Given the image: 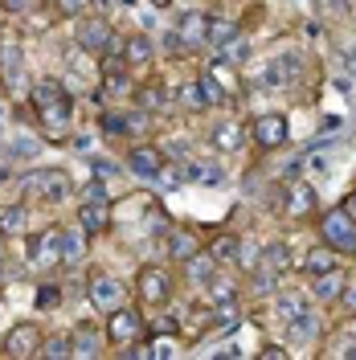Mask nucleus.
<instances>
[{"instance_id":"obj_37","label":"nucleus","mask_w":356,"mask_h":360,"mask_svg":"<svg viewBox=\"0 0 356 360\" xmlns=\"http://www.w3.org/2000/svg\"><path fill=\"white\" fill-rule=\"evenodd\" d=\"M262 356H287V348H279V344H267V348H262Z\"/></svg>"},{"instance_id":"obj_20","label":"nucleus","mask_w":356,"mask_h":360,"mask_svg":"<svg viewBox=\"0 0 356 360\" xmlns=\"http://www.w3.org/2000/svg\"><path fill=\"white\" fill-rule=\"evenodd\" d=\"M344 287H348V278H344V270H324V274H312V291L315 299H324V303H336L340 295H344Z\"/></svg>"},{"instance_id":"obj_10","label":"nucleus","mask_w":356,"mask_h":360,"mask_svg":"<svg viewBox=\"0 0 356 360\" xmlns=\"http://www.w3.org/2000/svg\"><path fill=\"white\" fill-rule=\"evenodd\" d=\"M42 340H45L42 323H13L4 332V340H0V352L13 360H33V356H42Z\"/></svg>"},{"instance_id":"obj_3","label":"nucleus","mask_w":356,"mask_h":360,"mask_svg":"<svg viewBox=\"0 0 356 360\" xmlns=\"http://www.w3.org/2000/svg\"><path fill=\"white\" fill-rule=\"evenodd\" d=\"M111 225H115V209L111 197H107V184L94 176L82 188V201H78V229L87 238H103V233H111Z\"/></svg>"},{"instance_id":"obj_16","label":"nucleus","mask_w":356,"mask_h":360,"mask_svg":"<svg viewBox=\"0 0 356 360\" xmlns=\"http://www.w3.org/2000/svg\"><path fill=\"white\" fill-rule=\"evenodd\" d=\"M119 58H123L135 74H139V70H152L156 45H152V37H144V33H132V37H123V45H119Z\"/></svg>"},{"instance_id":"obj_33","label":"nucleus","mask_w":356,"mask_h":360,"mask_svg":"<svg viewBox=\"0 0 356 360\" xmlns=\"http://www.w3.org/2000/svg\"><path fill=\"white\" fill-rule=\"evenodd\" d=\"M303 311H307V303H303L299 295H283V299H279V315H283V319H295V315H303Z\"/></svg>"},{"instance_id":"obj_32","label":"nucleus","mask_w":356,"mask_h":360,"mask_svg":"<svg viewBox=\"0 0 356 360\" xmlns=\"http://www.w3.org/2000/svg\"><path fill=\"white\" fill-rule=\"evenodd\" d=\"M58 303H62V287H58V283H42V287H37V307H42V311H53Z\"/></svg>"},{"instance_id":"obj_31","label":"nucleus","mask_w":356,"mask_h":360,"mask_svg":"<svg viewBox=\"0 0 356 360\" xmlns=\"http://www.w3.org/2000/svg\"><path fill=\"white\" fill-rule=\"evenodd\" d=\"M42 356H49V360H62V356H70V332H45V340H42Z\"/></svg>"},{"instance_id":"obj_13","label":"nucleus","mask_w":356,"mask_h":360,"mask_svg":"<svg viewBox=\"0 0 356 360\" xmlns=\"http://www.w3.org/2000/svg\"><path fill=\"white\" fill-rule=\"evenodd\" d=\"M279 213L287 221H303L315 213V188L307 180H287L283 184V201H279Z\"/></svg>"},{"instance_id":"obj_29","label":"nucleus","mask_w":356,"mask_h":360,"mask_svg":"<svg viewBox=\"0 0 356 360\" xmlns=\"http://www.w3.org/2000/svg\"><path fill=\"white\" fill-rule=\"evenodd\" d=\"M258 266L274 270V274H283V270L291 266V250L287 246H262V254H258Z\"/></svg>"},{"instance_id":"obj_27","label":"nucleus","mask_w":356,"mask_h":360,"mask_svg":"<svg viewBox=\"0 0 356 360\" xmlns=\"http://www.w3.org/2000/svg\"><path fill=\"white\" fill-rule=\"evenodd\" d=\"M328 352H332V356H352L356 360V319H344V323L336 328V340H332Z\"/></svg>"},{"instance_id":"obj_7","label":"nucleus","mask_w":356,"mask_h":360,"mask_svg":"<svg viewBox=\"0 0 356 360\" xmlns=\"http://www.w3.org/2000/svg\"><path fill=\"white\" fill-rule=\"evenodd\" d=\"M319 242L332 246L340 258H352L356 254V221L344 209H328L324 221H319Z\"/></svg>"},{"instance_id":"obj_30","label":"nucleus","mask_w":356,"mask_h":360,"mask_svg":"<svg viewBox=\"0 0 356 360\" xmlns=\"http://www.w3.org/2000/svg\"><path fill=\"white\" fill-rule=\"evenodd\" d=\"M209 78H213V82H217L229 98L238 94V70L229 66V62H213V66H209Z\"/></svg>"},{"instance_id":"obj_8","label":"nucleus","mask_w":356,"mask_h":360,"mask_svg":"<svg viewBox=\"0 0 356 360\" xmlns=\"http://www.w3.org/2000/svg\"><path fill=\"white\" fill-rule=\"evenodd\" d=\"M168 295H172V270L160 266V262L139 266V274H135V299L144 307H164Z\"/></svg>"},{"instance_id":"obj_9","label":"nucleus","mask_w":356,"mask_h":360,"mask_svg":"<svg viewBox=\"0 0 356 360\" xmlns=\"http://www.w3.org/2000/svg\"><path fill=\"white\" fill-rule=\"evenodd\" d=\"M98 94L103 98H132L135 94V70L119 58V53H107L103 58V70H98Z\"/></svg>"},{"instance_id":"obj_24","label":"nucleus","mask_w":356,"mask_h":360,"mask_svg":"<svg viewBox=\"0 0 356 360\" xmlns=\"http://www.w3.org/2000/svg\"><path fill=\"white\" fill-rule=\"evenodd\" d=\"M336 266H340V254H336L332 246H324V242L303 254V270H307V274H324V270H336Z\"/></svg>"},{"instance_id":"obj_19","label":"nucleus","mask_w":356,"mask_h":360,"mask_svg":"<svg viewBox=\"0 0 356 360\" xmlns=\"http://www.w3.org/2000/svg\"><path fill=\"white\" fill-rule=\"evenodd\" d=\"M197 250H205V246H201V238L193 233V229H172V233H168V262L184 266Z\"/></svg>"},{"instance_id":"obj_14","label":"nucleus","mask_w":356,"mask_h":360,"mask_svg":"<svg viewBox=\"0 0 356 360\" xmlns=\"http://www.w3.org/2000/svg\"><path fill=\"white\" fill-rule=\"evenodd\" d=\"M123 164L132 168L135 176L156 180V176H164V168H168V156L160 152L156 143H132V148H127V156H123Z\"/></svg>"},{"instance_id":"obj_28","label":"nucleus","mask_w":356,"mask_h":360,"mask_svg":"<svg viewBox=\"0 0 356 360\" xmlns=\"http://www.w3.org/2000/svg\"><path fill=\"white\" fill-rule=\"evenodd\" d=\"M184 266H189V278H193V283H201V287H205V283H209V278L222 270L217 262H213V258H209V254H205V250H197V254H193Z\"/></svg>"},{"instance_id":"obj_11","label":"nucleus","mask_w":356,"mask_h":360,"mask_svg":"<svg viewBox=\"0 0 356 360\" xmlns=\"http://www.w3.org/2000/svg\"><path fill=\"white\" fill-rule=\"evenodd\" d=\"M29 262L37 270H49V266H62L66 262V229H42L29 238Z\"/></svg>"},{"instance_id":"obj_25","label":"nucleus","mask_w":356,"mask_h":360,"mask_svg":"<svg viewBox=\"0 0 356 360\" xmlns=\"http://www.w3.org/2000/svg\"><path fill=\"white\" fill-rule=\"evenodd\" d=\"M132 98H135V107H139V111H160V107H164L172 94L160 86V82H144V86H135Z\"/></svg>"},{"instance_id":"obj_34","label":"nucleus","mask_w":356,"mask_h":360,"mask_svg":"<svg viewBox=\"0 0 356 360\" xmlns=\"http://www.w3.org/2000/svg\"><path fill=\"white\" fill-rule=\"evenodd\" d=\"M87 4H90V0H58L53 8H58V17H82V13H87Z\"/></svg>"},{"instance_id":"obj_38","label":"nucleus","mask_w":356,"mask_h":360,"mask_svg":"<svg viewBox=\"0 0 356 360\" xmlns=\"http://www.w3.org/2000/svg\"><path fill=\"white\" fill-rule=\"evenodd\" d=\"M340 299H348V303L356 307V287H344V295H340Z\"/></svg>"},{"instance_id":"obj_17","label":"nucleus","mask_w":356,"mask_h":360,"mask_svg":"<svg viewBox=\"0 0 356 360\" xmlns=\"http://www.w3.org/2000/svg\"><path fill=\"white\" fill-rule=\"evenodd\" d=\"M205 254H209L217 266H238V258H242V233H234V229L213 233L209 246H205Z\"/></svg>"},{"instance_id":"obj_4","label":"nucleus","mask_w":356,"mask_h":360,"mask_svg":"<svg viewBox=\"0 0 356 360\" xmlns=\"http://www.w3.org/2000/svg\"><path fill=\"white\" fill-rule=\"evenodd\" d=\"M103 332H107V344H111V348H119V352H127V348H139L144 340L152 336V332H148V319H144V311H139V307H132V303L107 315Z\"/></svg>"},{"instance_id":"obj_22","label":"nucleus","mask_w":356,"mask_h":360,"mask_svg":"<svg viewBox=\"0 0 356 360\" xmlns=\"http://www.w3.org/2000/svg\"><path fill=\"white\" fill-rule=\"evenodd\" d=\"M209 143H213L217 152H238V148L246 143V127L234 123V119H225V123H217V127L209 131Z\"/></svg>"},{"instance_id":"obj_23","label":"nucleus","mask_w":356,"mask_h":360,"mask_svg":"<svg viewBox=\"0 0 356 360\" xmlns=\"http://www.w3.org/2000/svg\"><path fill=\"white\" fill-rule=\"evenodd\" d=\"M205 29H209V17L205 13H184L172 37H180V45L189 49V45H205Z\"/></svg>"},{"instance_id":"obj_26","label":"nucleus","mask_w":356,"mask_h":360,"mask_svg":"<svg viewBox=\"0 0 356 360\" xmlns=\"http://www.w3.org/2000/svg\"><path fill=\"white\" fill-rule=\"evenodd\" d=\"M234 41H238V25L209 17V29H205V45H213V49H229Z\"/></svg>"},{"instance_id":"obj_12","label":"nucleus","mask_w":356,"mask_h":360,"mask_svg":"<svg viewBox=\"0 0 356 360\" xmlns=\"http://www.w3.org/2000/svg\"><path fill=\"white\" fill-rule=\"evenodd\" d=\"M246 131H250V139H254L262 152H279L291 139V123H287V115H258Z\"/></svg>"},{"instance_id":"obj_39","label":"nucleus","mask_w":356,"mask_h":360,"mask_svg":"<svg viewBox=\"0 0 356 360\" xmlns=\"http://www.w3.org/2000/svg\"><path fill=\"white\" fill-rule=\"evenodd\" d=\"M4 278H8V270H4V262H0V287H4Z\"/></svg>"},{"instance_id":"obj_21","label":"nucleus","mask_w":356,"mask_h":360,"mask_svg":"<svg viewBox=\"0 0 356 360\" xmlns=\"http://www.w3.org/2000/svg\"><path fill=\"white\" fill-rule=\"evenodd\" d=\"M172 103H177L184 115H201L205 107H209V98H205V90H201L197 78H189V82H180L177 90H172Z\"/></svg>"},{"instance_id":"obj_40","label":"nucleus","mask_w":356,"mask_h":360,"mask_svg":"<svg viewBox=\"0 0 356 360\" xmlns=\"http://www.w3.org/2000/svg\"><path fill=\"white\" fill-rule=\"evenodd\" d=\"M152 4H156V8H168V4H172V0H152Z\"/></svg>"},{"instance_id":"obj_1","label":"nucleus","mask_w":356,"mask_h":360,"mask_svg":"<svg viewBox=\"0 0 356 360\" xmlns=\"http://www.w3.org/2000/svg\"><path fill=\"white\" fill-rule=\"evenodd\" d=\"M29 103H33V119H37L42 135L53 139V143H62L70 123H74V94L58 78H42V82L29 86Z\"/></svg>"},{"instance_id":"obj_18","label":"nucleus","mask_w":356,"mask_h":360,"mask_svg":"<svg viewBox=\"0 0 356 360\" xmlns=\"http://www.w3.org/2000/svg\"><path fill=\"white\" fill-rule=\"evenodd\" d=\"M25 229H29V205H0V238H25Z\"/></svg>"},{"instance_id":"obj_2","label":"nucleus","mask_w":356,"mask_h":360,"mask_svg":"<svg viewBox=\"0 0 356 360\" xmlns=\"http://www.w3.org/2000/svg\"><path fill=\"white\" fill-rule=\"evenodd\" d=\"M74 193V176L70 168H33L21 180V201L25 205H62Z\"/></svg>"},{"instance_id":"obj_36","label":"nucleus","mask_w":356,"mask_h":360,"mask_svg":"<svg viewBox=\"0 0 356 360\" xmlns=\"http://www.w3.org/2000/svg\"><path fill=\"white\" fill-rule=\"evenodd\" d=\"M340 209H344V213H348V217L356 221V188L348 193V197H344V205H340Z\"/></svg>"},{"instance_id":"obj_5","label":"nucleus","mask_w":356,"mask_h":360,"mask_svg":"<svg viewBox=\"0 0 356 360\" xmlns=\"http://www.w3.org/2000/svg\"><path fill=\"white\" fill-rule=\"evenodd\" d=\"M74 45L82 49V53H90V58H107V53H115V45H119V33H115V25L107 21V17H94V13H82L78 17V25H74Z\"/></svg>"},{"instance_id":"obj_35","label":"nucleus","mask_w":356,"mask_h":360,"mask_svg":"<svg viewBox=\"0 0 356 360\" xmlns=\"http://www.w3.org/2000/svg\"><path fill=\"white\" fill-rule=\"evenodd\" d=\"M4 13H29V8H42V0H0Z\"/></svg>"},{"instance_id":"obj_6","label":"nucleus","mask_w":356,"mask_h":360,"mask_svg":"<svg viewBox=\"0 0 356 360\" xmlns=\"http://www.w3.org/2000/svg\"><path fill=\"white\" fill-rule=\"evenodd\" d=\"M87 299H90V307L98 315H111L119 311V307H127V287L115 278V274H107V270H94L90 274V283H87Z\"/></svg>"},{"instance_id":"obj_15","label":"nucleus","mask_w":356,"mask_h":360,"mask_svg":"<svg viewBox=\"0 0 356 360\" xmlns=\"http://www.w3.org/2000/svg\"><path fill=\"white\" fill-rule=\"evenodd\" d=\"M107 352V332H98L94 323H78L70 332V356L90 360V356H103Z\"/></svg>"}]
</instances>
